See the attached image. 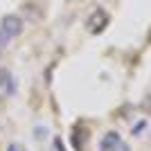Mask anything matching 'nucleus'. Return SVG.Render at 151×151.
Here are the masks:
<instances>
[{"label": "nucleus", "mask_w": 151, "mask_h": 151, "mask_svg": "<svg viewBox=\"0 0 151 151\" xmlns=\"http://www.w3.org/2000/svg\"><path fill=\"white\" fill-rule=\"evenodd\" d=\"M23 9H25V14H27V16H29L32 20H36V18H38V12L34 14V5H25V7H23Z\"/></svg>", "instance_id": "obj_5"}, {"label": "nucleus", "mask_w": 151, "mask_h": 151, "mask_svg": "<svg viewBox=\"0 0 151 151\" xmlns=\"http://www.w3.org/2000/svg\"><path fill=\"white\" fill-rule=\"evenodd\" d=\"M149 41H151V29H149Z\"/></svg>", "instance_id": "obj_10"}, {"label": "nucleus", "mask_w": 151, "mask_h": 151, "mask_svg": "<svg viewBox=\"0 0 151 151\" xmlns=\"http://www.w3.org/2000/svg\"><path fill=\"white\" fill-rule=\"evenodd\" d=\"M113 151H131V149H129V145H126V142H122V140H120V142L113 147Z\"/></svg>", "instance_id": "obj_6"}, {"label": "nucleus", "mask_w": 151, "mask_h": 151, "mask_svg": "<svg viewBox=\"0 0 151 151\" xmlns=\"http://www.w3.org/2000/svg\"><path fill=\"white\" fill-rule=\"evenodd\" d=\"M9 38H12V36H7L5 32L0 29V47H2V45H5V43H7V41H9Z\"/></svg>", "instance_id": "obj_7"}, {"label": "nucleus", "mask_w": 151, "mask_h": 151, "mask_svg": "<svg viewBox=\"0 0 151 151\" xmlns=\"http://www.w3.org/2000/svg\"><path fill=\"white\" fill-rule=\"evenodd\" d=\"M12 81V77H9V72H7L5 68H0V88H5L7 83Z\"/></svg>", "instance_id": "obj_4"}, {"label": "nucleus", "mask_w": 151, "mask_h": 151, "mask_svg": "<svg viewBox=\"0 0 151 151\" xmlns=\"http://www.w3.org/2000/svg\"><path fill=\"white\" fill-rule=\"evenodd\" d=\"M0 29L5 32L7 36H18L20 32H23V18H20L18 14H7V16H2Z\"/></svg>", "instance_id": "obj_1"}, {"label": "nucleus", "mask_w": 151, "mask_h": 151, "mask_svg": "<svg viewBox=\"0 0 151 151\" xmlns=\"http://www.w3.org/2000/svg\"><path fill=\"white\" fill-rule=\"evenodd\" d=\"M88 29L93 32V34H99V32H104V27L108 25V14L104 12V9H95L93 14L88 16Z\"/></svg>", "instance_id": "obj_2"}, {"label": "nucleus", "mask_w": 151, "mask_h": 151, "mask_svg": "<svg viewBox=\"0 0 151 151\" xmlns=\"http://www.w3.org/2000/svg\"><path fill=\"white\" fill-rule=\"evenodd\" d=\"M120 142V133L117 131H108L99 142V151H113V147Z\"/></svg>", "instance_id": "obj_3"}, {"label": "nucleus", "mask_w": 151, "mask_h": 151, "mask_svg": "<svg viewBox=\"0 0 151 151\" xmlns=\"http://www.w3.org/2000/svg\"><path fill=\"white\" fill-rule=\"evenodd\" d=\"M7 151H25V149H23V147H18V145H9V149H7Z\"/></svg>", "instance_id": "obj_9"}, {"label": "nucleus", "mask_w": 151, "mask_h": 151, "mask_svg": "<svg viewBox=\"0 0 151 151\" xmlns=\"http://www.w3.org/2000/svg\"><path fill=\"white\" fill-rule=\"evenodd\" d=\"M52 149H57V151H63V145H61V140L54 138V145H52Z\"/></svg>", "instance_id": "obj_8"}]
</instances>
